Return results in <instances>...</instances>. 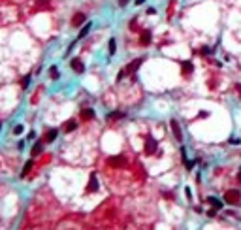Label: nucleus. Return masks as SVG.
Returning <instances> with one entry per match:
<instances>
[{
  "label": "nucleus",
  "instance_id": "nucleus-16",
  "mask_svg": "<svg viewBox=\"0 0 241 230\" xmlns=\"http://www.w3.org/2000/svg\"><path fill=\"white\" fill-rule=\"evenodd\" d=\"M32 160H27V162H25V166H23V172H21V177H27V174L30 172V168H32Z\"/></svg>",
  "mask_w": 241,
  "mask_h": 230
},
{
  "label": "nucleus",
  "instance_id": "nucleus-11",
  "mask_svg": "<svg viewBox=\"0 0 241 230\" xmlns=\"http://www.w3.org/2000/svg\"><path fill=\"white\" fill-rule=\"evenodd\" d=\"M76 128H77V121H76V119H70V121H66V125H64L62 130L68 134V132H74Z\"/></svg>",
  "mask_w": 241,
  "mask_h": 230
},
{
  "label": "nucleus",
  "instance_id": "nucleus-10",
  "mask_svg": "<svg viewBox=\"0 0 241 230\" xmlns=\"http://www.w3.org/2000/svg\"><path fill=\"white\" fill-rule=\"evenodd\" d=\"M57 136H59V128H49V130H47V134H45V142H47V144L55 142Z\"/></svg>",
  "mask_w": 241,
  "mask_h": 230
},
{
  "label": "nucleus",
  "instance_id": "nucleus-22",
  "mask_svg": "<svg viewBox=\"0 0 241 230\" xmlns=\"http://www.w3.org/2000/svg\"><path fill=\"white\" fill-rule=\"evenodd\" d=\"M194 164H196V160H185V166H186V170H192V168H194Z\"/></svg>",
  "mask_w": 241,
  "mask_h": 230
},
{
  "label": "nucleus",
  "instance_id": "nucleus-25",
  "mask_svg": "<svg viewBox=\"0 0 241 230\" xmlns=\"http://www.w3.org/2000/svg\"><path fill=\"white\" fill-rule=\"evenodd\" d=\"M34 138H36V132H34V130H30V132H28V136H27V140H34Z\"/></svg>",
  "mask_w": 241,
  "mask_h": 230
},
{
  "label": "nucleus",
  "instance_id": "nucleus-19",
  "mask_svg": "<svg viewBox=\"0 0 241 230\" xmlns=\"http://www.w3.org/2000/svg\"><path fill=\"white\" fill-rule=\"evenodd\" d=\"M49 77H51V79H59V68H57L55 64L49 68Z\"/></svg>",
  "mask_w": 241,
  "mask_h": 230
},
{
  "label": "nucleus",
  "instance_id": "nucleus-12",
  "mask_svg": "<svg viewBox=\"0 0 241 230\" xmlns=\"http://www.w3.org/2000/svg\"><path fill=\"white\" fill-rule=\"evenodd\" d=\"M90 27H92V23H90V21H89V23H85V25H83V29H81V32H79V36H77V38H79V40H81V38H85V36H87V34L90 32Z\"/></svg>",
  "mask_w": 241,
  "mask_h": 230
},
{
  "label": "nucleus",
  "instance_id": "nucleus-32",
  "mask_svg": "<svg viewBox=\"0 0 241 230\" xmlns=\"http://www.w3.org/2000/svg\"><path fill=\"white\" fill-rule=\"evenodd\" d=\"M143 2H145V0H136V4H138V6H141Z\"/></svg>",
  "mask_w": 241,
  "mask_h": 230
},
{
  "label": "nucleus",
  "instance_id": "nucleus-23",
  "mask_svg": "<svg viewBox=\"0 0 241 230\" xmlns=\"http://www.w3.org/2000/svg\"><path fill=\"white\" fill-rule=\"evenodd\" d=\"M23 130H25V128H23V125H17V126L13 128V134H21Z\"/></svg>",
  "mask_w": 241,
  "mask_h": 230
},
{
  "label": "nucleus",
  "instance_id": "nucleus-24",
  "mask_svg": "<svg viewBox=\"0 0 241 230\" xmlns=\"http://www.w3.org/2000/svg\"><path fill=\"white\" fill-rule=\"evenodd\" d=\"M211 51H213V49H209V47H202V49H200V53H202V55H209Z\"/></svg>",
  "mask_w": 241,
  "mask_h": 230
},
{
  "label": "nucleus",
  "instance_id": "nucleus-9",
  "mask_svg": "<svg viewBox=\"0 0 241 230\" xmlns=\"http://www.w3.org/2000/svg\"><path fill=\"white\" fill-rule=\"evenodd\" d=\"M151 40H153L151 30H143V32L139 34V43H141V45H149V43H151Z\"/></svg>",
  "mask_w": 241,
  "mask_h": 230
},
{
  "label": "nucleus",
  "instance_id": "nucleus-34",
  "mask_svg": "<svg viewBox=\"0 0 241 230\" xmlns=\"http://www.w3.org/2000/svg\"><path fill=\"white\" fill-rule=\"evenodd\" d=\"M0 130H2V123H0Z\"/></svg>",
  "mask_w": 241,
  "mask_h": 230
},
{
  "label": "nucleus",
  "instance_id": "nucleus-3",
  "mask_svg": "<svg viewBox=\"0 0 241 230\" xmlns=\"http://www.w3.org/2000/svg\"><path fill=\"white\" fill-rule=\"evenodd\" d=\"M143 60H145V59H143V57H139V59H136V60H132L126 68H125V74H130V76H134L136 72H138V68L141 66V62Z\"/></svg>",
  "mask_w": 241,
  "mask_h": 230
},
{
  "label": "nucleus",
  "instance_id": "nucleus-30",
  "mask_svg": "<svg viewBox=\"0 0 241 230\" xmlns=\"http://www.w3.org/2000/svg\"><path fill=\"white\" fill-rule=\"evenodd\" d=\"M147 13L153 15V13H156V10H155V8H147Z\"/></svg>",
  "mask_w": 241,
  "mask_h": 230
},
{
  "label": "nucleus",
  "instance_id": "nucleus-17",
  "mask_svg": "<svg viewBox=\"0 0 241 230\" xmlns=\"http://www.w3.org/2000/svg\"><path fill=\"white\" fill-rule=\"evenodd\" d=\"M81 117H83V119H92V117H94V111H92L90 108H89V109L83 108V109H81Z\"/></svg>",
  "mask_w": 241,
  "mask_h": 230
},
{
  "label": "nucleus",
  "instance_id": "nucleus-26",
  "mask_svg": "<svg viewBox=\"0 0 241 230\" xmlns=\"http://www.w3.org/2000/svg\"><path fill=\"white\" fill-rule=\"evenodd\" d=\"M125 77V70H120L119 74H117V81H120V79H123Z\"/></svg>",
  "mask_w": 241,
  "mask_h": 230
},
{
  "label": "nucleus",
  "instance_id": "nucleus-4",
  "mask_svg": "<svg viewBox=\"0 0 241 230\" xmlns=\"http://www.w3.org/2000/svg\"><path fill=\"white\" fill-rule=\"evenodd\" d=\"M70 68H72L76 74H83V72H85V64H83L81 59H77V57L70 60Z\"/></svg>",
  "mask_w": 241,
  "mask_h": 230
},
{
  "label": "nucleus",
  "instance_id": "nucleus-2",
  "mask_svg": "<svg viewBox=\"0 0 241 230\" xmlns=\"http://www.w3.org/2000/svg\"><path fill=\"white\" fill-rule=\"evenodd\" d=\"M224 200L228 202V204H234V206H237L239 202H241V192L239 191H228L226 194H224Z\"/></svg>",
  "mask_w": 241,
  "mask_h": 230
},
{
  "label": "nucleus",
  "instance_id": "nucleus-28",
  "mask_svg": "<svg viewBox=\"0 0 241 230\" xmlns=\"http://www.w3.org/2000/svg\"><path fill=\"white\" fill-rule=\"evenodd\" d=\"M215 213H217V208H213V210H209V211H207V215H209V217H215Z\"/></svg>",
  "mask_w": 241,
  "mask_h": 230
},
{
  "label": "nucleus",
  "instance_id": "nucleus-5",
  "mask_svg": "<svg viewBox=\"0 0 241 230\" xmlns=\"http://www.w3.org/2000/svg\"><path fill=\"white\" fill-rule=\"evenodd\" d=\"M107 164L113 166V168H123V166L126 164V158H125L123 155H119V157H111V158L107 160Z\"/></svg>",
  "mask_w": 241,
  "mask_h": 230
},
{
  "label": "nucleus",
  "instance_id": "nucleus-21",
  "mask_svg": "<svg viewBox=\"0 0 241 230\" xmlns=\"http://www.w3.org/2000/svg\"><path fill=\"white\" fill-rule=\"evenodd\" d=\"M28 85H30V74L25 76V77H23V81H21V87H23V89H27Z\"/></svg>",
  "mask_w": 241,
  "mask_h": 230
},
{
  "label": "nucleus",
  "instance_id": "nucleus-31",
  "mask_svg": "<svg viewBox=\"0 0 241 230\" xmlns=\"http://www.w3.org/2000/svg\"><path fill=\"white\" fill-rule=\"evenodd\" d=\"M185 194H186V198H190V196H192V192H190V189H188V187L185 189Z\"/></svg>",
  "mask_w": 241,
  "mask_h": 230
},
{
  "label": "nucleus",
  "instance_id": "nucleus-18",
  "mask_svg": "<svg viewBox=\"0 0 241 230\" xmlns=\"http://www.w3.org/2000/svg\"><path fill=\"white\" fill-rule=\"evenodd\" d=\"M107 47H109V55H115V51H117V42H115V38H111V40H109Z\"/></svg>",
  "mask_w": 241,
  "mask_h": 230
},
{
  "label": "nucleus",
  "instance_id": "nucleus-20",
  "mask_svg": "<svg viewBox=\"0 0 241 230\" xmlns=\"http://www.w3.org/2000/svg\"><path fill=\"white\" fill-rule=\"evenodd\" d=\"M120 117H125L123 111H113V113L107 115V121H111V119H120Z\"/></svg>",
  "mask_w": 241,
  "mask_h": 230
},
{
  "label": "nucleus",
  "instance_id": "nucleus-27",
  "mask_svg": "<svg viewBox=\"0 0 241 230\" xmlns=\"http://www.w3.org/2000/svg\"><path fill=\"white\" fill-rule=\"evenodd\" d=\"M241 140H239V138H230V144H234V145H237Z\"/></svg>",
  "mask_w": 241,
  "mask_h": 230
},
{
  "label": "nucleus",
  "instance_id": "nucleus-6",
  "mask_svg": "<svg viewBox=\"0 0 241 230\" xmlns=\"http://www.w3.org/2000/svg\"><path fill=\"white\" fill-rule=\"evenodd\" d=\"M100 189V185H98V177H96V174L92 172L90 174V179H89V185H87V192H96Z\"/></svg>",
  "mask_w": 241,
  "mask_h": 230
},
{
  "label": "nucleus",
  "instance_id": "nucleus-14",
  "mask_svg": "<svg viewBox=\"0 0 241 230\" xmlns=\"http://www.w3.org/2000/svg\"><path fill=\"white\" fill-rule=\"evenodd\" d=\"M42 149H43V142H36V144L32 145V151H30V153H32L34 157H38V155L42 153Z\"/></svg>",
  "mask_w": 241,
  "mask_h": 230
},
{
  "label": "nucleus",
  "instance_id": "nucleus-13",
  "mask_svg": "<svg viewBox=\"0 0 241 230\" xmlns=\"http://www.w3.org/2000/svg\"><path fill=\"white\" fill-rule=\"evenodd\" d=\"M181 68H183V72H185V74H192V70H194V66H192V62H190V60L181 62Z\"/></svg>",
  "mask_w": 241,
  "mask_h": 230
},
{
  "label": "nucleus",
  "instance_id": "nucleus-1",
  "mask_svg": "<svg viewBox=\"0 0 241 230\" xmlns=\"http://www.w3.org/2000/svg\"><path fill=\"white\" fill-rule=\"evenodd\" d=\"M158 153V144L153 136H147L145 138V155H155Z\"/></svg>",
  "mask_w": 241,
  "mask_h": 230
},
{
  "label": "nucleus",
  "instance_id": "nucleus-15",
  "mask_svg": "<svg viewBox=\"0 0 241 230\" xmlns=\"http://www.w3.org/2000/svg\"><path fill=\"white\" fill-rule=\"evenodd\" d=\"M207 202L213 206V208H217V210H221V208H222V200H217L215 196H209V198H207Z\"/></svg>",
  "mask_w": 241,
  "mask_h": 230
},
{
  "label": "nucleus",
  "instance_id": "nucleus-29",
  "mask_svg": "<svg viewBox=\"0 0 241 230\" xmlns=\"http://www.w3.org/2000/svg\"><path fill=\"white\" fill-rule=\"evenodd\" d=\"M126 4H128V0H119V6H123V8H125Z\"/></svg>",
  "mask_w": 241,
  "mask_h": 230
},
{
  "label": "nucleus",
  "instance_id": "nucleus-7",
  "mask_svg": "<svg viewBox=\"0 0 241 230\" xmlns=\"http://www.w3.org/2000/svg\"><path fill=\"white\" fill-rule=\"evenodd\" d=\"M170 126H172V132H173V136H175V140H177V142H183V132H181L179 123H177L175 119H172V121H170Z\"/></svg>",
  "mask_w": 241,
  "mask_h": 230
},
{
  "label": "nucleus",
  "instance_id": "nucleus-8",
  "mask_svg": "<svg viewBox=\"0 0 241 230\" xmlns=\"http://www.w3.org/2000/svg\"><path fill=\"white\" fill-rule=\"evenodd\" d=\"M85 21H87V15L79 11V13H76L74 17H72V27H81Z\"/></svg>",
  "mask_w": 241,
  "mask_h": 230
},
{
  "label": "nucleus",
  "instance_id": "nucleus-33",
  "mask_svg": "<svg viewBox=\"0 0 241 230\" xmlns=\"http://www.w3.org/2000/svg\"><path fill=\"white\" fill-rule=\"evenodd\" d=\"M237 179H239V181H241V172H239V174H237Z\"/></svg>",
  "mask_w": 241,
  "mask_h": 230
}]
</instances>
